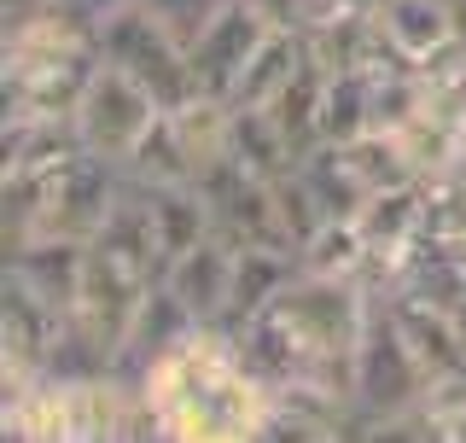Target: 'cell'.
Instances as JSON below:
<instances>
[{"label":"cell","instance_id":"6da1fadb","mask_svg":"<svg viewBox=\"0 0 466 443\" xmlns=\"http://www.w3.org/2000/svg\"><path fill=\"white\" fill-rule=\"evenodd\" d=\"M140 391L164 420V443H262L268 426V386L239 362L233 333L216 321H198L164 350Z\"/></svg>","mask_w":466,"mask_h":443},{"label":"cell","instance_id":"7a4b0ae2","mask_svg":"<svg viewBox=\"0 0 466 443\" xmlns=\"http://www.w3.org/2000/svg\"><path fill=\"white\" fill-rule=\"evenodd\" d=\"M426 391H431L426 362L414 356L390 304L373 298V315L356 338V420H350V438H379V426L420 408Z\"/></svg>","mask_w":466,"mask_h":443},{"label":"cell","instance_id":"3957f363","mask_svg":"<svg viewBox=\"0 0 466 443\" xmlns=\"http://www.w3.org/2000/svg\"><path fill=\"white\" fill-rule=\"evenodd\" d=\"M99 53H106L111 65H123L135 82L152 88L164 111L187 106V99L198 94V88H193V58H187V47L152 18V12L140 6V0H123V6H116L111 18L99 24Z\"/></svg>","mask_w":466,"mask_h":443},{"label":"cell","instance_id":"277c9868","mask_svg":"<svg viewBox=\"0 0 466 443\" xmlns=\"http://www.w3.org/2000/svg\"><path fill=\"white\" fill-rule=\"evenodd\" d=\"M99 58H106L99 41L58 47V53H12V58H0V99H6V117H76Z\"/></svg>","mask_w":466,"mask_h":443},{"label":"cell","instance_id":"5b68a950","mask_svg":"<svg viewBox=\"0 0 466 443\" xmlns=\"http://www.w3.org/2000/svg\"><path fill=\"white\" fill-rule=\"evenodd\" d=\"M157 94L146 82H135L123 65H111V58H99V70H94V82H87V94H82V106H76V135L87 152H106L123 164L128 152H135V140L146 135V129L157 123Z\"/></svg>","mask_w":466,"mask_h":443},{"label":"cell","instance_id":"8992f818","mask_svg":"<svg viewBox=\"0 0 466 443\" xmlns=\"http://www.w3.org/2000/svg\"><path fill=\"white\" fill-rule=\"evenodd\" d=\"M128 170L116 164L106 152H82L70 158V164H58L53 175V199H47V222H41V233H65V240H94L99 228H106L116 193H123Z\"/></svg>","mask_w":466,"mask_h":443},{"label":"cell","instance_id":"52a82bcc","mask_svg":"<svg viewBox=\"0 0 466 443\" xmlns=\"http://www.w3.org/2000/svg\"><path fill=\"white\" fill-rule=\"evenodd\" d=\"M146 286H152V274L128 269L123 257H111V251H99L87 240V269H82V292H76V309H70V315L94 338H106L111 356H116L128 327H135V315H140V304H146Z\"/></svg>","mask_w":466,"mask_h":443},{"label":"cell","instance_id":"ba28073f","mask_svg":"<svg viewBox=\"0 0 466 443\" xmlns=\"http://www.w3.org/2000/svg\"><path fill=\"white\" fill-rule=\"evenodd\" d=\"M262 36H268V18H262L251 0H233L222 18L204 29L193 47H187V58H193V88L233 106V88H239L251 53L262 47Z\"/></svg>","mask_w":466,"mask_h":443},{"label":"cell","instance_id":"9c48e42d","mask_svg":"<svg viewBox=\"0 0 466 443\" xmlns=\"http://www.w3.org/2000/svg\"><path fill=\"white\" fill-rule=\"evenodd\" d=\"M198 327V315L181 304V292L169 286L164 274L146 286V304H140V315H135V327H128L123 338V350H116V362H111V374H123L128 386H146V374H152V362L164 356V350H175L187 333Z\"/></svg>","mask_w":466,"mask_h":443},{"label":"cell","instance_id":"30bf717a","mask_svg":"<svg viewBox=\"0 0 466 443\" xmlns=\"http://www.w3.org/2000/svg\"><path fill=\"white\" fill-rule=\"evenodd\" d=\"M82 269H87V240H65V233H35V240L6 251V274H18L24 286H35L53 309H76L82 292Z\"/></svg>","mask_w":466,"mask_h":443},{"label":"cell","instance_id":"8fae6325","mask_svg":"<svg viewBox=\"0 0 466 443\" xmlns=\"http://www.w3.org/2000/svg\"><path fill=\"white\" fill-rule=\"evenodd\" d=\"M233 257H239V245H233L228 233H204L193 251H181V257L169 263L164 280L181 292V304L193 309L198 321H222L228 298H233Z\"/></svg>","mask_w":466,"mask_h":443},{"label":"cell","instance_id":"7c38bea8","mask_svg":"<svg viewBox=\"0 0 466 443\" xmlns=\"http://www.w3.org/2000/svg\"><path fill=\"white\" fill-rule=\"evenodd\" d=\"M58 327H65V309H53L35 286H24L18 274L0 280V350H6V356H24L47 374Z\"/></svg>","mask_w":466,"mask_h":443},{"label":"cell","instance_id":"4fadbf2b","mask_svg":"<svg viewBox=\"0 0 466 443\" xmlns=\"http://www.w3.org/2000/svg\"><path fill=\"white\" fill-rule=\"evenodd\" d=\"M94 245L99 251H111V257H123L128 269H140V274H164V240H157V216H152V193L128 175L123 181V193H116L111 204V216H106V228L94 233Z\"/></svg>","mask_w":466,"mask_h":443},{"label":"cell","instance_id":"5bb4252c","mask_svg":"<svg viewBox=\"0 0 466 443\" xmlns=\"http://www.w3.org/2000/svg\"><path fill=\"white\" fill-rule=\"evenodd\" d=\"M390 315H397V327L408 333V345H414V356L426 362L431 379H449V374H466V333H461V315H449V309H437L426 298H408V292H390Z\"/></svg>","mask_w":466,"mask_h":443},{"label":"cell","instance_id":"9a60e30c","mask_svg":"<svg viewBox=\"0 0 466 443\" xmlns=\"http://www.w3.org/2000/svg\"><path fill=\"white\" fill-rule=\"evenodd\" d=\"M233 345H239V362L251 367L262 386H286V379H303L309 374V350H303V338L291 333V321L280 315V304L257 309L245 327H233Z\"/></svg>","mask_w":466,"mask_h":443},{"label":"cell","instance_id":"2e32d148","mask_svg":"<svg viewBox=\"0 0 466 443\" xmlns=\"http://www.w3.org/2000/svg\"><path fill=\"white\" fill-rule=\"evenodd\" d=\"M298 280V251H280V245H239L233 257V298H228V315L216 327H245L257 309H268L280 292Z\"/></svg>","mask_w":466,"mask_h":443},{"label":"cell","instance_id":"e0dca14e","mask_svg":"<svg viewBox=\"0 0 466 443\" xmlns=\"http://www.w3.org/2000/svg\"><path fill=\"white\" fill-rule=\"evenodd\" d=\"M373 18H379V29H385L408 58H414V65L461 36L449 0H373Z\"/></svg>","mask_w":466,"mask_h":443},{"label":"cell","instance_id":"ac0fdd59","mask_svg":"<svg viewBox=\"0 0 466 443\" xmlns=\"http://www.w3.org/2000/svg\"><path fill=\"white\" fill-rule=\"evenodd\" d=\"M6 443H70V379L41 374L18 403H0Z\"/></svg>","mask_w":466,"mask_h":443},{"label":"cell","instance_id":"d6986e66","mask_svg":"<svg viewBox=\"0 0 466 443\" xmlns=\"http://www.w3.org/2000/svg\"><path fill=\"white\" fill-rule=\"evenodd\" d=\"M228 158L239 170H251L257 181H280V175L298 164V152H291V140L280 135V123H274L268 106H233V146Z\"/></svg>","mask_w":466,"mask_h":443},{"label":"cell","instance_id":"ffe728a7","mask_svg":"<svg viewBox=\"0 0 466 443\" xmlns=\"http://www.w3.org/2000/svg\"><path fill=\"white\" fill-rule=\"evenodd\" d=\"M309 58V36L303 29H268L262 47L251 53L239 88H233V106H274V94L298 77V65Z\"/></svg>","mask_w":466,"mask_h":443},{"label":"cell","instance_id":"44dd1931","mask_svg":"<svg viewBox=\"0 0 466 443\" xmlns=\"http://www.w3.org/2000/svg\"><path fill=\"white\" fill-rule=\"evenodd\" d=\"M327 77L332 70L320 65V58L309 53L298 65V77H291L280 94H274V123H280V135L291 140V152H309V146H320V106H327Z\"/></svg>","mask_w":466,"mask_h":443},{"label":"cell","instance_id":"7402d4cb","mask_svg":"<svg viewBox=\"0 0 466 443\" xmlns=\"http://www.w3.org/2000/svg\"><path fill=\"white\" fill-rule=\"evenodd\" d=\"M152 193V216H157V240H164V269L181 251H193L204 233H216V216H210V199L198 193V181H181V187H146Z\"/></svg>","mask_w":466,"mask_h":443},{"label":"cell","instance_id":"603a6c76","mask_svg":"<svg viewBox=\"0 0 466 443\" xmlns=\"http://www.w3.org/2000/svg\"><path fill=\"white\" fill-rule=\"evenodd\" d=\"M368 257H373V245H368V233H361V222L356 216H327L320 233L298 251V269L320 274V280H361Z\"/></svg>","mask_w":466,"mask_h":443},{"label":"cell","instance_id":"cb8c5ba5","mask_svg":"<svg viewBox=\"0 0 466 443\" xmlns=\"http://www.w3.org/2000/svg\"><path fill=\"white\" fill-rule=\"evenodd\" d=\"M123 170L135 175L140 187H181V181H198L193 158H187V140H181V129H175L169 111H157V123L135 140V152L123 158Z\"/></svg>","mask_w":466,"mask_h":443},{"label":"cell","instance_id":"d4e9b609","mask_svg":"<svg viewBox=\"0 0 466 443\" xmlns=\"http://www.w3.org/2000/svg\"><path fill=\"white\" fill-rule=\"evenodd\" d=\"M298 175L315 187V199H320L327 216H361V204H368V181L350 170L344 146H332V140L309 146V152L298 158Z\"/></svg>","mask_w":466,"mask_h":443},{"label":"cell","instance_id":"484cf974","mask_svg":"<svg viewBox=\"0 0 466 443\" xmlns=\"http://www.w3.org/2000/svg\"><path fill=\"white\" fill-rule=\"evenodd\" d=\"M169 117H175V129H181L187 158H193V170H198V175L228 158V146H233V106H228V99L193 94L187 106H175Z\"/></svg>","mask_w":466,"mask_h":443},{"label":"cell","instance_id":"4316f807","mask_svg":"<svg viewBox=\"0 0 466 443\" xmlns=\"http://www.w3.org/2000/svg\"><path fill=\"white\" fill-rule=\"evenodd\" d=\"M373 129V77L368 70H332L327 77V106H320V140L344 146Z\"/></svg>","mask_w":466,"mask_h":443},{"label":"cell","instance_id":"83f0119b","mask_svg":"<svg viewBox=\"0 0 466 443\" xmlns=\"http://www.w3.org/2000/svg\"><path fill=\"white\" fill-rule=\"evenodd\" d=\"M344 158H350V170L368 181V193H379V187H402V181H426V175L414 170V158H408L402 135H390V129H368V135L344 140Z\"/></svg>","mask_w":466,"mask_h":443},{"label":"cell","instance_id":"f1b7e54d","mask_svg":"<svg viewBox=\"0 0 466 443\" xmlns=\"http://www.w3.org/2000/svg\"><path fill=\"white\" fill-rule=\"evenodd\" d=\"M420 240L449 251V257H466V170L431 175L426 181V222H420Z\"/></svg>","mask_w":466,"mask_h":443},{"label":"cell","instance_id":"f546056e","mask_svg":"<svg viewBox=\"0 0 466 443\" xmlns=\"http://www.w3.org/2000/svg\"><path fill=\"white\" fill-rule=\"evenodd\" d=\"M274 211H280V228H286L291 251H303V245L320 233V222H327V211H320V199H315V187L298 175V164H291L280 181H274Z\"/></svg>","mask_w":466,"mask_h":443},{"label":"cell","instance_id":"4dcf8cb0","mask_svg":"<svg viewBox=\"0 0 466 443\" xmlns=\"http://www.w3.org/2000/svg\"><path fill=\"white\" fill-rule=\"evenodd\" d=\"M140 6L152 12V18L164 24L169 36L181 41V47H193L204 29H210V24H216V18H222V12L233 6V0H140Z\"/></svg>","mask_w":466,"mask_h":443},{"label":"cell","instance_id":"1f68e13d","mask_svg":"<svg viewBox=\"0 0 466 443\" xmlns=\"http://www.w3.org/2000/svg\"><path fill=\"white\" fill-rule=\"evenodd\" d=\"M251 6L268 18V29H303L309 36V18H303V0H251Z\"/></svg>","mask_w":466,"mask_h":443},{"label":"cell","instance_id":"d6a6232c","mask_svg":"<svg viewBox=\"0 0 466 443\" xmlns=\"http://www.w3.org/2000/svg\"><path fill=\"white\" fill-rule=\"evenodd\" d=\"M41 6H53V0H0V12H6V29L24 24V18H35Z\"/></svg>","mask_w":466,"mask_h":443},{"label":"cell","instance_id":"836d02e7","mask_svg":"<svg viewBox=\"0 0 466 443\" xmlns=\"http://www.w3.org/2000/svg\"><path fill=\"white\" fill-rule=\"evenodd\" d=\"M455 315H461V333H466V298H461V309H455Z\"/></svg>","mask_w":466,"mask_h":443},{"label":"cell","instance_id":"e575fe53","mask_svg":"<svg viewBox=\"0 0 466 443\" xmlns=\"http://www.w3.org/2000/svg\"><path fill=\"white\" fill-rule=\"evenodd\" d=\"M461 88H466V70H461Z\"/></svg>","mask_w":466,"mask_h":443}]
</instances>
